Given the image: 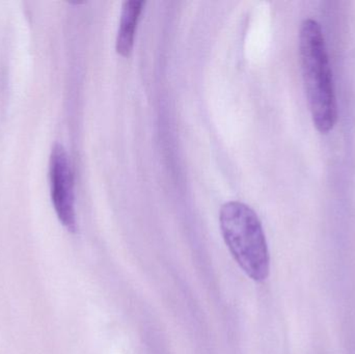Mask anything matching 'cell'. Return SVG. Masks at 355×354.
<instances>
[{
	"label": "cell",
	"mask_w": 355,
	"mask_h": 354,
	"mask_svg": "<svg viewBox=\"0 0 355 354\" xmlns=\"http://www.w3.org/2000/svg\"><path fill=\"white\" fill-rule=\"evenodd\" d=\"M298 47L311 118L317 131L327 134L335 128L339 114L327 42L318 21L312 18L302 21Z\"/></svg>",
	"instance_id": "obj_1"
},
{
	"label": "cell",
	"mask_w": 355,
	"mask_h": 354,
	"mask_svg": "<svg viewBox=\"0 0 355 354\" xmlns=\"http://www.w3.org/2000/svg\"><path fill=\"white\" fill-rule=\"evenodd\" d=\"M219 224L223 239L238 265L252 280H266L270 258L262 224L256 212L241 202H229L221 207Z\"/></svg>",
	"instance_id": "obj_2"
},
{
	"label": "cell",
	"mask_w": 355,
	"mask_h": 354,
	"mask_svg": "<svg viewBox=\"0 0 355 354\" xmlns=\"http://www.w3.org/2000/svg\"><path fill=\"white\" fill-rule=\"evenodd\" d=\"M52 205L60 224L71 233L77 231L74 177L66 149L60 143L52 148L49 162Z\"/></svg>",
	"instance_id": "obj_3"
},
{
	"label": "cell",
	"mask_w": 355,
	"mask_h": 354,
	"mask_svg": "<svg viewBox=\"0 0 355 354\" xmlns=\"http://www.w3.org/2000/svg\"><path fill=\"white\" fill-rule=\"evenodd\" d=\"M144 4L145 2L139 0H127L123 3L120 26L116 35V49L124 57L130 55L135 46V30Z\"/></svg>",
	"instance_id": "obj_4"
}]
</instances>
